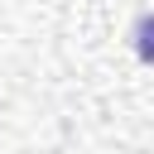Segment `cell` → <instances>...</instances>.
I'll return each mask as SVG.
<instances>
[{"label":"cell","mask_w":154,"mask_h":154,"mask_svg":"<svg viewBox=\"0 0 154 154\" xmlns=\"http://www.w3.org/2000/svg\"><path fill=\"white\" fill-rule=\"evenodd\" d=\"M130 34H135V53H140V63L154 67V14H140Z\"/></svg>","instance_id":"cell-1"}]
</instances>
